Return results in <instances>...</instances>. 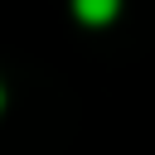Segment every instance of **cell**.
Instances as JSON below:
<instances>
[{
    "label": "cell",
    "instance_id": "1",
    "mask_svg": "<svg viewBox=\"0 0 155 155\" xmlns=\"http://www.w3.org/2000/svg\"><path fill=\"white\" fill-rule=\"evenodd\" d=\"M73 5H78L82 19H107V15H116V0H73Z\"/></svg>",
    "mask_w": 155,
    "mask_h": 155
}]
</instances>
